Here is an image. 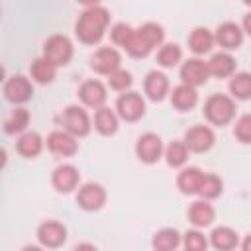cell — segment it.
<instances>
[{"label":"cell","mask_w":251,"mask_h":251,"mask_svg":"<svg viewBox=\"0 0 251 251\" xmlns=\"http://www.w3.org/2000/svg\"><path fill=\"white\" fill-rule=\"evenodd\" d=\"M110 24V14L104 6L90 4L78 18L75 31L76 37L82 43H98L106 31V25Z\"/></svg>","instance_id":"6da1fadb"},{"label":"cell","mask_w":251,"mask_h":251,"mask_svg":"<svg viewBox=\"0 0 251 251\" xmlns=\"http://www.w3.org/2000/svg\"><path fill=\"white\" fill-rule=\"evenodd\" d=\"M163 37H165L163 27L153 22H147L139 29H133V33L126 45V51L131 57H147L153 51V47L163 43Z\"/></svg>","instance_id":"7a4b0ae2"},{"label":"cell","mask_w":251,"mask_h":251,"mask_svg":"<svg viewBox=\"0 0 251 251\" xmlns=\"http://www.w3.org/2000/svg\"><path fill=\"white\" fill-rule=\"evenodd\" d=\"M204 116L214 126H226L235 116V104L226 94H212L204 104Z\"/></svg>","instance_id":"3957f363"},{"label":"cell","mask_w":251,"mask_h":251,"mask_svg":"<svg viewBox=\"0 0 251 251\" xmlns=\"http://www.w3.org/2000/svg\"><path fill=\"white\" fill-rule=\"evenodd\" d=\"M59 124L75 137H82L90 131V118L80 106H67L59 116Z\"/></svg>","instance_id":"277c9868"},{"label":"cell","mask_w":251,"mask_h":251,"mask_svg":"<svg viewBox=\"0 0 251 251\" xmlns=\"http://www.w3.org/2000/svg\"><path fill=\"white\" fill-rule=\"evenodd\" d=\"M43 57L55 67H65L73 57V43L65 35H51L43 45Z\"/></svg>","instance_id":"5b68a950"},{"label":"cell","mask_w":251,"mask_h":251,"mask_svg":"<svg viewBox=\"0 0 251 251\" xmlns=\"http://www.w3.org/2000/svg\"><path fill=\"white\" fill-rule=\"evenodd\" d=\"M118 116L126 122H135L145 114V100L137 92H124L116 102Z\"/></svg>","instance_id":"8992f818"},{"label":"cell","mask_w":251,"mask_h":251,"mask_svg":"<svg viewBox=\"0 0 251 251\" xmlns=\"http://www.w3.org/2000/svg\"><path fill=\"white\" fill-rule=\"evenodd\" d=\"M165 153L163 149V141L157 133H143L137 143H135V155L139 161L147 163V165H153L161 159V155Z\"/></svg>","instance_id":"52a82bcc"},{"label":"cell","mask_w":251,"mask_h":251,"mask_svg":"<svg viewBox=\"0 0 251 251\" xmlns=\"http://www.w3.org/2000/svg\"><path fill=\"white\" fill-rule=\"evenodd\" d=\"M76 202L86 212L100 210L104 206V202H106V190L100 184H96V182H86V184H82L78 188Z\"/></svg>","instance_id":"ba28073f"},{"label":"cell","mask_w":251,"mask_h":251,"mask_svg":"<svg viewBox=\"0 0 251 251\" xmlns=\"http://www.w3.org/2000/svg\"><path fill=\"white\" fill-rule=\"evenodd\" d=\"M122 57L114 47H100L92 57H90V67L100 73V75H112L120 69Z\"/></svg>","instance_id":"9c48e42d"},{"label":"cell","mask_w":251,"mask_h":251,"mask_svg":"<svg viewBox=\"0 0 251 251\" xmlns=\"http://www.w3.org/2000/svg\"><path fill=\"white\" fill-rule=\"evenodd\" d=\"M216 141L214 131L208 126H194L184 133V145L188 147V151L194 153H204L208 151Z\"/></svg>","instance_id":"30bf717a"},{"label":"cell","mask_w":251,"mask_h":251,"mask_svg":"<svg viewBox=\"0 0 251 251\" xmlns=\"http://www.w3.org/2000/svg\"><path fill=\"white\" fill-rule=\"evenodd\" d=\"M31 94H33V86L22 75L10 76L6 80V84H4V96L12 104H24V102H27L31 98Z\"/></svg>","instance_id":"8fae6325"},{"label":"cell","mask_w":251,"mask_h":251,"mask_svg":"<svg viewBox=\"0 0 251 251\" xmlns=\"http://www.w3.org/2000/svg\"><path fill=\"white\" fill-rule=\"evenodd\" d=\"M47 147L51 153L59 155V157H71L78 151V141L75 135H71L69 131L65 129H57V131H51L49 137H47Z\"/></svg>","instance_id":"7c38bea8"},{"label":"cell","mask_w":251,"mask_h":251,"mask_svg":"<svg viewBox=\"0 0 251 251\" xmlns=\"http://www.w3.org/2000/svg\"><path fill=\"white\" fill-rule=\"evenodd\" d=\"M37 239L43 247H49V249H55L59 245H63L67 241V227L59 222H43L39 227H37Z\"/></svg>","instance_id":"4fadbf2b"},{"label":"cell","mask_w":251,"mask_h":251,"mask_svg":"<svg viewBox=\"0 0 251 251\" xmlns=\"http://www.w3.org/2000/svg\"><path fill=\"white\" fill-rule=\"evenodd\" d=\"M210 73H208V63H204L202 59H188L182 67H180V78L182 84H188L192 88L204 84L208 80Z\"/></svg>","instance_id":"5bb4252c"},{"label":"cell","mask_w":251,"mask_h":251,"mask_svg":"<svg viewBox=\"0 0 251 251\" xmlns=\"http://www.w3.org/2000/svg\"><path fill=\"white\" fill-rule=\"evenodd\" d=\"M78 96H80V100L86 106H90V108H102L108 94H106V86L100 80H86V82L80 84Z\"/></svg>","instance_id":"9a60e30c"},{"label":"cell","mask_w":251,"mask_h":251,"mask_svg":"<svg viewBox=\"0 0 251 251\" xmlns=\"http://www.w3.org/2000/svg\"><path fill=\"white\" fill-rule=\"evenodd\" d=\"M216 41L226 49H237L243 41V31L233 22H224L216 29Z\"/></svg>","instance_id":"2e32d148"},{"label":"cell","mask_w":251,"mask_h":251,"mask_svg":"<svg viewBox=\"0 0 251 251\" xmlns=\"http://www.w3.org/2000/svg\"><path fill=\"white\" fill-rule=\"evenodd\" d=\"M78 171L73 167V165H59L55 171H53V186L59 190V192H71L73 188H76L78 184Z\"/></svg>","instance_id":"e0dca14e"},{"label":"cell","mask_w":251,"mask_h":251,"mask_svg":"<svg viewBox=\"0 0 251 251\" xmlns=\"http://www.w3.org/2000/svg\"><path fill=\"white\" fill-rule=\"evenodd\" d=\"M216 218V212H214V206L208 202V200H196L190 204L188 208V220L192 222V226L196 227H206L214 222Z\"/></svg>","instance_id":"ac0fdd59"},{"label":"cell","mask_w":251,"mask_h":251,"mask_svg":"<svg viewBox=\"0 0 251 251\" xmlns=\"http://www.w3.org/2000/svg\"><path fill=\"white\" fill-rule=\"evenodd\" d=\"M202 178H204V173L198 167H188V169L180 171V175L176 178V186L180 188L182 194H198Z\"/></svg>","instance_id":"d6986e66"},{"label":"cell","mask_w":251,"mask_h":251,"mask_svg":"<svg viewBox=\"0 0 251 251\" xmlns=\"http://www.w3.org/2000/svg\"><path fill=\"white\" fill-rule=\"evenodd\" d=\"M233 71H235V59L229 53H216L208 61V73L218 78L233 76Z\"/></svg>","instance_id":"ffe728a7"},{"label":"cell","mask_w":251,"mask_h":251,"mask_svg":"<svg viewBox=\"0 0 251 251\" xmlns=\"http://www.w3.org/2000/svg\"><path fill=\"white\" fill-rule=\"evenodd\" d=\"M210 243L218 249V251H233L239 245V237L237 233L227 227V226H220L210 233Z\"/></svg>","instance_id":"44dd1931"},{"label":"cell","mask_w":251,"mask_h":251,"mask_svg":"<svg viewBox=\"0 0 251 251\" xmlns=\"http://www.w3.org/2000/svg\"><path fill=\"white\" fill-rule=\"evenodd\" d=\"M169 90V78L159 73V71H151L147 76H145V94L151 98V100H163L165 94Z\"/></svg>","instance_id":"7402d4cb"},{"label":"cell","mask_w":251,"mask_h":251,"mask_svg":"<svg viewBox=\"0 0 251 251\" xmlns=\"http://www.w3.org/2000/svg\"><path fill=\"white\" fill-rule=\"evenodd\" d=\"M171 102L176 110H190L198 102V92H196V88H192L188 84H178L176 88H173Z\"/></svg>","instance_id":"603a6c76"},{"label":"cell","mask_w":251,"mask_h":251,"mask_svg":"<svg viewBox=\"0 0 251 251\" xmlns=\"http://www.w3.org/2000/svg\"><path fill=\"white\" fill-rule=\"evenodd\" d=\"M178 243H180V233L175 227H163L151 239V245L155 251H175Z\"/></svg>","instance_id":"cb8c5ba5"},{"label":"cell","mask_w":251,"mask_h":251,"mask_svg":"<svg viewBox=\"0 0 251 251\" xmlns=\"http://www.w3.org/2000/svg\"><path fill=\"white\" fill-rule=\"evenodd\" d=\"M214 39H216V37L212 35L210 29H206V27H196V29H192V33H190V37H188V45H190V49H192L196 55H204V53H208V51L212 49Z\"/></svg>","instance_id":"d4e9b609"},{"label":"cell","mask_w":251,"mask_h":251,"mask_svg":"<svg viewBox=\"0 0 251 251\" xmlns=\"http://www.w3.org/2000/svg\"><path fill=\"white\" fill-rule=\"evenodd\" d=\"M94 127L102 133V135H112L116 133L118 129V116L114 110L102 106L96 110V116H94Z\"/></svg>","instance_id":"484cf974"},{"label":"cell","mask_w":251,"mask_h":251,"mask_svg":"<svg viewBox=\"0 0 251 251\" xmlns=\"http://www.w3.org/2000/svg\"><path fill=\"white\" fill-rule=\"evenodd\" d=\"M43 149V139L39 133L35 131H25L20 139H18V153L24 157H37Z\"/></svg>","instance_id":"4316f807"},{"label":"cell","mask_w":251,"mask_h":251,"mask_svg":"<svg viewBox=\"0 0 251 251\" xmlns=\"http://www.w3.org/2000/svg\"><path fill=\"white\" fill-rule=\"evenodd\" d=\"M29 73H31V78H33L35 82L45 84V82H51V80L55 78L57 67H55L51 61H47L45 57H39V59H35V61L31 63Z\"/></svg>","instance_id":"83f0119b"},{"label":"cell","mask_w":251,"mask_h":251,"mask_svg":"<svg viewBox=\"0 0 251 251\" xmlns=\"http://www.w3.org/2000/svg\"><path fill=\"white\" fill-rule=\"evenodd\" d=\"M227 88L239 100L251 98V73H237V75H233L229 78Z\"/></svg>","instance_id":"f1b7e54d"},{"label":"cell","mask_w":251,"mask_h":251,"mask_svg":"<svg viewBox=\"0 0 251 251\" xmlns=\"http://www.w3.org/2000/svg\"><path fill=\"white\" fill-rule=\"evenodd\" d=\"M27 122H29V112L25 108H16L4 122V131L14 135V133H22L25 127H27Z\"/></svg>","instance_id":"f546056e"},{"label":"cell","mask_w":251,"mask_h":251,"mask_svg":"<svg viewBox=\"0 0 251 251\" xmlns=\"http://www.w3.org/2000/svg\"><path fill=\"white\" fill-rule=\"evenodd\" d=\"M224 190V182L220 176L212 175V173H204V178H202V184H200V190L198 194L204 198V200H212V198H218Z\"/></svg>","instance_id":"4dcf8cb0"},{"label":"cell","mask_w":251,"mask_h":251,"mask_svg":"<svg viewBox=\"0 0 251 251\" xmlns=\"http://www.w3.org/2000/svg\"><path fill=\"white\" fill-rule=\"evenodd\" d=\"M188 157V147L184 145V141H173L167 145L165 149V159L171 167H180L186 163Z\"/></svg>","instance_id":"1f68e13d"},{"label":"cell","mask_w":251,"mask_h":251,"mask_svg":"<svg viewBox=\"0 0 251 251\" xmlns=\"http://www.w3.org/2000/svg\"><path fill=\"white\" fill-rule=\"evenodd\" d=\"M180 57H182V51L176 43H167L157 53V61L161 67H175L180 61Z\"/></svg>","instance_id":"d6a6232c"},{"label":"cell","mask_w":251,"mask_h":251,"mask_svg":"<svg viewBox=\"0 0 251 251\" xmlns=\"http://www.w3.org/2000/svg\"><path fill=\"white\" fill-rule=\"evenodd\" d=\"M206 247H208V241L198 229L184 233V251H206Z\"/></svg>","instance_id":"836d02e7"},{"label":"cell","mask_w":251,"mask_h":251,"mask_svg":"<svg viewBox=\"0 0 251 251\" xmlns=\"http://www.w3.org/2000/svg\"><path fill=\"white\" fill-rule=\"evenodd\" d=\"M108 82H110V86L114 88V90H126V88H129L131 86V75L127 73V71H124V69H118L116 73H112L110 76H108Z\"/></svg>","instance_id":"e575fe53"},{"label":"cell","mask_w":251,"mask_h":251,"mask_svg":"<svg viewBox=\"0 0 251 251\" xmlns=\"http://www.w3.org/2000/svg\"><path fill=\"white\" fill-rule=\"evenodd\" d=\"M233 133L241 143H251V114H245L237 120Z\"/></svg>","instance_id":"d590c367"},{"label":"cell","mask_w":251,"mask_h":251,"mask_svg":"<svg viewBox=\"0 0 251 251\" xmlns=\"http://www.w3.org/2000/svg\"><path fill=\"white\" fill-rule=\"evenodd\" d=\"M131 33H133V27L131 25H127V24H116L114 29H112V41L116 45H120V47H126L127 41H129V37H131Z\"/></svg>","instance_id":"8d00e7d4"},{"label":"cell","mask_w":251,"mask_h":251,"mask_svg":"<svg viewBox=\"0 0 251 251\" xmlns=\"http://www.w3.org/2000/svg\"><path fill=\"white\" fill-rule=\"evenodd\" d=\"M73 251H96V247L92 243H78Z\"/></svg>","instance_id":"74e56055"},{"label":"cell","mask_w":251,"mask_h":251,"mask_svg":"<svg viewBox=\"0 0 251 251\" xmlns=\"http://www.w3.org/2000/svg\"><path fill=\"white\" fill-rule=\"evenodd\" d=\"M243 29H245V31L251 35V12H249V14L243 18Z\"/></svg>","instance_id":"f35d334b"},{"label":"cell","mask_w":251,"mask_h":251,"mask_svg":"<svg viewBox=\"0 0 251 251\" xmlns=\"http://www.w3.org/2000/svg\"><path fill=\"white\" fill-rule=\"evenodd\" d=\"M241 251H251V235H247L241 243Z\"/></svg>","instance_id":"ab89813d"},{"label":"cell","mask_w":251,"mask_h":251,"mask_svg":"<svg viewBox=\"0 0 251 251\" xmlns=\"http://www.w3.org/2000/svg\"><path fill=\"white\" fill-rule=\"evenodd\" d=\"M22 251H43L41 247H35V245H27V247H24Z\"/></svg>","instance_id":"60d3db41"}]
</instances>
